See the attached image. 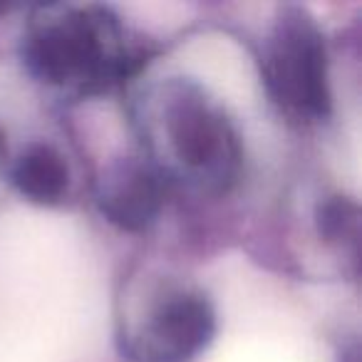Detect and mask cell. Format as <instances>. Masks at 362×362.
Wrapping results in <instances>:
<instances>
[{"instance_id": "obj_1", "label": "cell", "mask_w": 362, "mask_h": 362, "mask_svg": "<svg viewBox=\"0 0 362 362\" xmlns=\"http://www.w3.org/2000/svg\"><path fill=\"white\" fill-rule=\"evenodd\" d=\"M146 129L159 166L209 194L238 181L243 149L223 107L192 80H169L146 97ZM156 166V169H159Z\"/></svg>"}, {"instance_id": "obj_4", "label": "cell", "mask_w": 362, "mask_h": 362, "mask_svg": "<svg viewBox=\"0 0 362 362\" xmlns=\"http://www.w3.org/2000/svg\"><path fill=\"white\" fill-rule=\"evenodd\" d=\"M216 335V310L202 291L169 286L122 337L132 362H194Z\"/></svg>"}, {"instance_id": "obj_3", "label": "cell", "mask_w": 362, "mask_h": 362, "mask_svg": "<svg viewBox=\"0 0 362 362\" xmlns=\"http://www.w3.org/2000/svg\"><path fill=\"white\" fill-rule=\"evenodd\" d=\"M271 97L298 119H327L332 110L330 67L322 30L308 11L286 6L278 13L263 57Z\"/></svg>"}, {"instance_id": "obj_5", "label": "cell", "mask_w": 362, "mask_h": 362, "mask_svg": "<svg viewBox=\"0 0 362 362\" xmlns=\"http://www.w3.org/2000/svg\"><path fill=\"white\" fill-rule=\"evenodd\" d=\"M97 206L122 231H144L164 206L161 171L134 156L115 161L97 184Z\"/></svg>"}, {"instance_id": "obj_2", "label": "cell", "mask_w": 362, "mask_h": 362, "mask_svg": "<svg viewBox=\"0 0 362 362\" xmlns=\"http://www.w3.org/2000/svg\"><path fill=\"white\" fill-rule=\"evenodd\" d=\"M33 77L67 92H95L132 70L119 21L97 6L40 8L23 37Z\"/></svg>"}, {"instance_id": "obj_8", "label": "cell", "mask_w": 362, "mask_h": 362, "mask_svg": "<svg viewBox=\"0 0 362 362\" xmlns=\"http://www.w3.org/2000/svg\"><path fill=\"white\" fill-rule=\"evenodd\" d=\"M3 151H6V141H3V132H0V159H3Z\"/></svg>"}, {"instance_id": "obj_6", "label": "cell", "mask_w": 362, "mask_h": 362, "mask_svg": "<svg viewBox=\"0 0 362 362\" xmlns=\"http://www.w3.org/2000/svg\"><path fill=\"white\" fill-rule=\"evenodd\" d=\"M11 181L28 202L37 206H57L70 192V166L55 146L33 141L13 164Z\"/></svg>"}, {"instance_id": "obj_7", "label": "cell", "mask_w": 362, "mask_h": 362, "mask_svg": "<svg viewBox=\"0 0 362 362\" xmlns=\"http://www.w3.org/2000/svg\"><path fill=\"white\" fill-rule=\"evenodd\" d=\"M360 211L357 204L345 197H332L317 206V231L325 241H350L357 246Z\"/></svg>"}]
</instances>
